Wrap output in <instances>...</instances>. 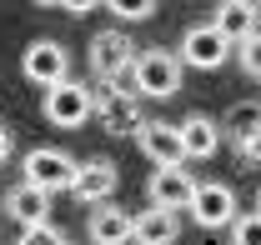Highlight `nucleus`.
<instances>
[{"label": "nucleus", "mask_w": 261, "mask_h": 245, "mask_svg": "<svg viewBox=\"0 0 261 245\" xmlns=\"http://www.w3.org/2000/svg\"><path fill=\"white\" fill-rule=\"evenodd\" d=\"M100 5H111V15H121V20H146L156 10V0H100Z\"/></svg>", "instance_id": "412c9836"}, {"label": "nucleus", "mask_w": 261, "mask_h": 245, "mask_svg": "<svg viewBox=\"0 0 261 245\" xmlns=\"http://www.w3.org/2000/svg\"><path fill=\"white\" fill-rule=\"evenodd\" d=\"M196 185L201 180H191L186 165H156L151 180H146V200H151V205H166V210H191Z\"/></svg>", "instance_id": "423d86ee"}, {"label": "nucleus", "mask_w": 261, "mask_h": 245, "mask_svg": "<svg viewBox=\"0 0 261 245\" xmlns=\"http://www.w3.org/2000/svg\"><path fill=\"white\" fill-rule=\"evenodd\" d=\"M226 55H231V40L216 25H191L181 35V65H191V70H221Z\"/></svg>", "instance_id": "6e6552de"}, {"label": "nucleus", "mask_w": 261, "mask_h": 245, "mask_svg": "<svg viewBox=\"0 0 261 245\" xmlns=\"http://www.w3.org/2000/svg\"><path fill=\"white\" fill-rule=\"evenodd\" d=\"M20 70H25V80L31 85H61V80H70V55H65L61 40H50V35H40V40H31L25 45V55H20Z\"/></svg>", "instance_id": "20e7f679"}, {"label": "nucleus", "mask_w": 261, "mask_h": 245, "mask_svg": "<svg viewBox=\"0 0 261 245\" xmlns=\"http://www.w3.org/2000/svg\"><path fill=\"white\" fill-rule=\"evenodd\" d=\"M236 60H241V70H246V75H256V80H261V30L246 35V40L236 45Z\"/></svg>", "instance_id": "6ab92c4d"}, {"label": "nucleus", "mask_w": 261, "mask_h": 245, "mask_svg": "<svg viewBox=\"0 0 261 245\" xmlns=\"http://www.w3.org/2000/svg\"><path fill=\"white\" fill-rule=\"evenodd\" d=\"M221 130H231V145H251L261 135V100H241V105H231Z\"/></svg>", "instance_id": "f3484780"}, {"label": "nucleus", "mask_w": 261, "mask_h": 245, "mask_svg": "<svg viewBox=\"0 0 261 245\" xmlns=\"http://www.w3.org/2000/svg\"><path fill=\"white\" fill-rule=\"evenodd\" d=\"M256 215H261V190H256Z\"/></svg>", "instance_id": "a878e982"}, {"label": "nucleus", "mask_w": 261, "mask_h": 245, "mask_svg": "<svg viewBox=\"0 0 261 245\" xmlns=\"http://www.w3.org/2000/svg\"><path fill=\"white\" fill-rule=\"evenodd\" d=\"M116 185H121L116 160L96 155V160H81V175H75V185H70V195H75L81 205H106V200L116 195Z\"/></svg>", "instance_id": "9d476101"}, {"label": "nucleus", "mask_w": 261, "mask_h": 245, "mask_svg": "<svg viewBox=\"0 0 261 245\" xmlns=\"http://www.w3.org/2000/svg\"><path fill=\"white\" fill-rule=\"evenodd\" d=\"M130 65H136L130 35H126V30H96V40H91V70H96V80L116 85Z\"/></svg>", "instance_id": "39448f33"}, {"label": "nucleus", "mask_w": 261, "mask_h": 245, "mask_svg": "<svg viewBox=\"0 0 261 245\" xmlns=\"http://www.w3.org/2000/svg\"><path fill=\"white\" fill-rule=\"evenodd\" d=\"M31 5H50V10H61L65 0H31Z\"/></svg>", "instance_id": "393cba45"}, {"label": "nucleus", "mask_w": 261, "mask_h": 245, "mask_svg": "<svg viewBox=\"0 0 261 245\" xmlns=\"http://www.w3.org/2000/svg\"><path fill=\"white\" fill-rule=\"evenodd\" d=\"M130 75H136V95L171 100L181 90V55H171V50H141L136 65H130Z\"/></svg>", "instance_id": "f03ea898"}, {"label": "nucleus", "mask_w": 261, "mask_h": 245, "mask_svg": "<svg viewBox=\"0 0 261 245\" xmlns=\"http://www.w3.org/2000/svg\"><path fill=\"white\" fill-rule=\"evenodd\" d=\"M96 5H100V0H65L61 10H70V15H86V10H96Z\"/></svg>", "instance_id": "4be33fe9"}, {"label": "nucleus", "mask_w": 261, "mask_h": 245, "mask_svg": "<svg viewBox=\"0 0 261 245\" xmlns=\"http://www.w3.org/2000/svg\"><path fill=\"white\" fill-rule=\"evenodd\" d=\"M256 10H261V0H256Z\"/></svg>", "instance_id": "cd10ccee"}, {"label": "nucleus", "mask_w": 261, "mask_h": 245, "mask_svg": "<svg viewBox=\"0 0 261 245\" xmlns=\"http://www.w3.org/2000/svg\"><path fill=\"white\" fill-rule=\"evenodd\" d=\"M65 245H70V240H65Z\"/></svg>", "instance_id": "c85d7f7f"}, {"label": "nucleus", "mask_w": 261, "mask_h": 245, "mask_svg": "<svg viewBox=\"0 0 261 245\" xmlns=\"http://www.w3.org/2000/svg\"><path fill=\"white\" fill-rule=\"evenodd\" d=\"M191 220L201 230H221L236 220V190L226 180H201L196 185V200H191Z\"/></svg>", "instance_id": "0eeeda50"}, {"label": "nucleus", "mask_w": 261, "mask_h": 245, "mask_svg": "<svg viewBox=\"0 0 261 245\" xmlns=\"http://www.w3.org/2000/svg\"><path fill=\"white\" fill-rule=\"evenodd\" d=\"M256 15H261L256 0H221V5H216V15H211V25L226 35L231 45H241L246 35H256Z\"/></svg>", "instance_id": "2eb2a0df"}, {"label": "nucleus", "mask_w": 261, "mask_h": 245, "mask_svg": "<svg viewBox=\"0 0 261 245\" xmlns=\"http://www.w3.org/2000/svg\"><path fill=\"white\" fill-rule=\"evenodd\" d=\"M96 115V90L81 85V80H61L45 90V120L56 130H81V125Z\"/></svg>", "instance_id": "7ed1b4c3"}, {"label": "nucleus", "mask_w": 261, "mask_h": 245, "mask_svg": "<svg viewBox=\"0 0 261 245\" xmlns=\"http://www.w3.org/2000/svg\"><path fill=\"white\" fill-rule=\"evenodd\" d=\"M0 215H5V195H0Z\"/></svg>", "instance_id": "bb28decb"}, {"label": "nucleus", "mask_w": 261, "mask_h": 245, "mask_svg": "<svg viewBox=\"0 0 261 245\" xmlns=\"http://www.w3.org/2000/svg\"><path fill=\"white\" fill-rule=\"evenodd\" d=\"M236 150H241V160H261V135L251 140V145H236Z\"/></svg>", "instance_id": "5701e85b"}, {"label": "nucleus", "mask_w": 261, "mask_h": 245, "mask_svg": "<svg viewBox=\"0 0 261 245\" xmlns=\"http://www.w3.org/2000/svg\"><path fill=\"white\" fill-rule=\"evenodd\" d=\"M176 130H181V145H186L191 160H211V155L221 150V120H211V115H201V110H191Z\"/></svg>", "instance_id": "ddd939ff"}, {"label": "nucleus", "mask_w": 261, "mask_h": 245, "mask_svg": "<svg viewBox=\"0 0 261 245\" xmlns=\"http://www.w3.org/2000/svg\"><path fill=\"white\" fill-rule=\"evenodd\" d=\"M91 245H136V215H126L121 205H96L86 220Z\"/></svg>", "instance_id": "f8f14e48"}, {"label": "nucleus", "mask_w": 261, "mask_h": 245, "mask_svg": "<svg viewBox=\"0 0 261 245\" xmlns=\"http://www.w3.org/2000/svg\"><path fill=\"white\" fill-rule=\"evenodd\" d=\"M10 145H15V140H10V130H5V125H0V165H5V160H10Z\"/></svg>", "instance_id": "b1692460"}, {"label": "nucleus", "mask_w": 261, "mask_h": 245, "mask_svg": "<svg viewBox=\"0 0 261 245\" xmlns=\"http://www.w3.org/2000/svg\"><path fill=\"white\" fill-rule=\"evenodd\" d=\"M15 245H65V235H61V225H50V220H45V225H25Z\"/></svg>", "instance_id": "aec40b11"}, {"label": "nucleus", "mask_w": 261, "mask_h": 245, "mask_svg": "<svg viewBox=\"0 0 261 245\" xmlns=\"http://www.w3.org/2000/svg\"><path fill=\"white\" fill-rule=\"evenodd\" d=\"M5 215H10L20 230H25V225H45V220H50V195L20 180L15 190H5Z\"/></svg>", "instance_id": "4468645a"}, {"label": "nucleus", "mask_w": 261, "mask_h": 245, "mask_svg": "<svg viewBox=\"0 0 261 245\" xmlns=\"http://www.w3.org/2000/svg\"><path fill=\"white\" fill-rule=\"evenodd\" d=\"M25 175L20 180L35 185V190H45V195H56V190H70L75 185V175H81V165L70 160L65 150H56V145H35V150H25Z\"/></svg>", "instance_id": "f257e3e1"}, {"label": "nucleus", "mask_w": 261, "mask_h": 245, "mask_svg": "<svg viewBox=\"0 0 261 245\" xmlns=\"http://www.w3.org/2000/svg\"><path fill=\"white\" fill-rule=\"evenodd\" d=\"M231 245H261V215H236L231 220Z\"/></svg>", "instance_id": "a211bd4d"}, {"label": "nucleus", "mask_w": 261, "mask_h": 245, "mask_svg": "<svg viewBox=\"0 0 261 245\" xmlns=\"http://www.w3.org/2000/svg\"><path fill=\"white\" fill-rule=\"evenodd\" d=\"M136 100H141V95H121L116 85H111V90H96V115L106 120L111 135H136V130L146 125V115H141Z\"/></svg>", "instance_id": "9b49d317"}, {"label": "nucleus", "mask_w": 261, "mask_h": 245, "mask_svg": "<svg viewBox=\"0 0 261 245\" xmlns=\"http://www.w3.org/2000/svg\"><path fill=\"white\" fill-rule=\"evenodd\" d=\"M136 145H141V155H146L151 165H186V160H191L186 145H181V130L171 120H146L136 130Z\"/></svg>", "instance_id": "1a4fd4ad"}, {"label": "nucleus", "mask_w": 261, "mask_h": 245, "mask_svg": "<svg viewBox=\"0 0 261 245\" xmlns=\"http://www.w3.org/2000/svg\"><path fill=\"white\" fill-rule=\"evenodd\" d=\"M176 235H181L176 210H166V205H146V210L136 215V245H176Z\"/></svg>", "instance_id": "dca6fc26"}]
</instances>
